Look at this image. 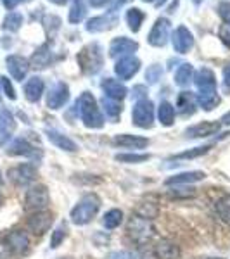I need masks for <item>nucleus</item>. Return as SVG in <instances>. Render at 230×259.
Here are the masks:
<instances>
[{
    "mask_svg": "<svg viewBox=\"0 0 230 259\" xmlns=\"http://www.w3.org/2000/svg\"><path fill=\"white\" fill-rule=\"evenodd\" d=\"M102 92H104V97L111 99V100H123L125 97H127L128 90L127 87L123 85L121 81L114 80V78H106V80L102 81Z\"/></svg>",
    "mask_w": 230,
    "mask_h": 259,
    "instance_id": "20",
    "label": "nucleus"
},
{
    "mask_svg": "<svg viewBox=\"0 0 230 259\" xmlns=\"http://www.w3.org/2000/svg\"><path fill=\"white\" fill-rule=\"evenodd\" d=\"M7 178L12 182V185L16 187H28L30 183L35 182L36 178V168L30 162H23L14 168L7 171Z\"/></svg>",
    "mask_w": 230,
    "mask_h": 259,
    "instance_id": "8",
    "label": "nucleus"
},
{
    "mask_svg": "<svg viewBox=\"0 0 230 259\" xmlns=\"http://www.w3.org/2000/svg\"><path fill=\"white\" fill-rule=\"evenodd\" d=\"M76 107L80 112V119L83 121L87 128L92 130H99L104 126V116L100 112V107L97 104V100L89 92H83L80 95V99L76 100Z\"/></svg>",
    "mask_w": 230,
    "mask_h": 259,
    "instance_id": "2",
    "label": "nucleus"
},
{
    "mask_svg": "<svg viewBox=\"0 0 230 259\" xmlns=\"http://www.w3.org/2000/svg\"><path fill=\"white\" fill-rule=\"evenodd\" d=\"M102 109H104V112H106L107 118L114 121V119L120 118V114H121V111H123V107H121V104L118 102V100H111V99L104 97L102 99Z\"/></svg>",
    "mask_w": 230,
    "mask_h": 259,
    "instance_id": "32",
    "label": "nucleus"
},
{
    "mask_svg": "<svg viewBox=\"0 0 230 259\" xmlns=\"http://www.w3.org/2000/svg\"><path fill=\"white\" fill-rule=\"evenodd\" d=\"M144 92H145V89L144 87H135V89H133V97H142V95H144Z\"/></svg>",
    "mask_w": 230,
    "mask_h": 259,
    "instance_id": "50",
    "label": "nucleus"
},
{
    "mask_svg": "<svg viewBox=\"0 0 230 259\" xmlns=\"http://www.w3.org/2000/svg\"><path fill=\"white\" fill-rule=\"evenodd\" d=\"M216 212H218L220 220L230 227V195H223V197L216 202Z\"/></svg>",
    "mask_w": 230,
    "mask_h": 259,
    "instance_id": "38",
    "label": "nucleus"
},
{
    "mask_svg": "<svg viewBox=\"0 0 230 259\" xmlns=\"http://www.w3.org/2000/svg\"><path fill=\"white\" fill-rule=\"evenodd\" d=\"M2 200H4V197H2V194H0V204H2Z\"/></svg>",
    "mask_w": 230,
    "mask_h": 259,
    "instance_id": "54",
    "label": "nucleus"
},
{
    "mask_svg": "<svg viewBox=\"0 0 230 259\" xmlns=\"http://www.w3.org/2000/svg\"><path fill=\"white\" fill-rule=\"evenodd\" d=\"M7 69H9L11 76L18 81H23L28 74V69H30V62L24 59L23 56H9L7 57Z\"/></svg>",
    "mask_w": 230,
    "mask_h": 259,
    "instance_id": "17",
    "label": "nucleus"
},
{
    "mask_svg": "<svg viewBox=\"0 0 230 259\" xmlns=\"http://www.w3.org/2000/svg\"><path fill=\"white\" fill-rule=\"evenodd\" d=\"M161 76H163V69H161V66H158V64L150 66L147 69V73H145V80H147L150 85L158 83V80H161Z\"/></svg>",
    "mask_w": 230,
    "mask_h": 259,
    "instance_id": "42",
    "label": "nucleus"
},
{
    "mask_svg": "<svg viewBox=\"0 0 230 259\" xmlns=\"http://www.w3.org/2000/svg\"><path fill=\"white\" fill-rule=\"evenodd\" d=\"M50 204V195L45 185H35L26 192L24 197V211L28 212H36L47 209Z\"/></svg>",
    "mask_w": 230,
    "mask_h": 259,
    "instance_id": "6",
    "label": "nucleus"
},
{
    "mask_svg": "<svg viewBox=\"0 0 230 259\" xmlns=\"http://www.w3.org/2000/svg\"><path fill=\"white\" fill-rule=\"evenodd\" d=\"M168 35H170V21L160 18L152 26V30H150L147 40L154 47H165L166 41H168Z\"/></svg>",
    "mask_w": 230,
    "mask_h": 259,
    "instance_id": "13",
    "label": "nucleus"
},
{
    "mask_svg": "<svg viewBox=\"0 0 230 259\" xmlns=\"http://www.w3.org/2000/svg\"><path fill=\"white\" fill-rule=\"evenodd\" d=\"M221 124H225V126H230V112H227V114H223V118L220 119Z\"/></svg>",
    "mask_w": 230,
    "mask_h": 259,
    "instance_id": "51",
    "label": "nucleus"
},
{
    "mask_svg": "<svg viewBox=\"0 0 230 259\" xmlns=\"http://www.w3.org/2000/svg\"><path fill=\"white\" fill-rule=\"evenodd\" d=\"M142 21H144V12L140 9H137V7H132V9H128L127 12V23L128 26H130V30L133 33H137L140 30V24Z\"/></svg>",
    "mask_w": 230,
    "mask_h": 259,
    "instance_id": "36",
    "label": "nucleus"
},
{
    "mask_svg": "<svg viewBox=\"0 0 230 259\" xmlns=\"http://www.w3.org/2000/svg\"><path fill=\"white\" fill-rule=\"evenodd\" d=\"M21 2H26V0H2L4 7H6V9H9V11H12L14 7H18Z\"/></svg>",
    "mask_w": 230,
    "mask_h": 259,
    "instance_id": "47",
    "label": "nucleus"
},
{
    "mask_svg": "<svg viewBox=\"0 0 230 259\" xmlns=\"http://www.w3.org/2000/svg\"><path fill=\"white\" fill-rule=\"evenodd\" d=\"M0 85H2V89H4V94L7 95L11 100H14L16 99V92H14V87H12V83L9 78H6V76H2L0 78Z\"/></svg>",
    "mask_w": 230,
    "mask_h": 259,
    "instance_id": "44",
    "label": "nucleus"
},
{
    "mask_svg": "<svg viewBox=\"0 0 230 259\" xmlns=\"http://www.w3.org/2000/svg\"><path fill=\"white\" fill-rule=\"evenodd\" d=\"M194 2H196V4H199V2H203V0H194Z\"/></svg>",
    "mask_w": 230,
    "mask_h": 259,
    "instance_id": "56",
    "label": "nucleus"
},
{
    "mask_svg": "<svg viewBox=\"0 0 230 259\" xmlns=\"http://www.w3.org/2000/svg\"><path fill=\"white\" fill-rule=\"evenodd\" d=\"M127 233L133 242H137L139 245H145L154 237L156 230H154L150 220L142 218L139 214H132L127 225Z\"/></svg>",
    "mask_w": 230,
    "mask_h": 259,
    "instance_id": "5",
    "label": "nucleus"
},
{
    "mask_svg": "<svg viewBox=\"0 0 230 259\" xmlns=\"http://www.w3.org/2000/svg\"><path fill=\"white\" fill-rule=\"evenodd\" d=\"M196 195V189H190L189 185H177L175 189L170 190V197L171 199H189Z\"/></svg>",
    "mask_w": 230,
    "mask_h": 259,
    "instance_id": "40",
    "label": "nucleus"
},
{
    "mask_svg": "<svg viewBox=\"0 0 230 259\" xmlns=\"http://www.w3.org/2000/svg\"><path fill=\"white\" fill-rule=\"evenodd\" d=\"M220 128L221 123H216V121H203V123H198L187 130L185 137L187 139H204V137H211L215 133H218Z\"/></svg>",
    "mask_w": 230,
    "mask_h": 259,
    "instance_id": "16",
    "label": "nucleus"
},
{
    "mask_svg": "<svg viewBox=\"0 0 230 259\" xmlns=\"http://www.w3.org/2000/svg\"><path fill=\"white\" fill-rule=\"evenodd\" d=\"M180 254V247L171 240H160L154 245V256L158 259H178Z\"/></svg>",
    "mask_w": 230,
    "mask_h": 259,
    "instance_id": "23",
    "label": "nucleus"
},
{
    "mask_svg": "<svg viewBox=\"0 0 230 259\" xmlns=\"http://www.w3.org/2000/svg\"><path fill=\"white\" fill-rule=\"evenodd\" d=\"M194 80V68L192 64H182L175 73V83L178 87H189V83Z\"/></svg>",
    "mask_w": 230,
    "mask_h": 259,
    "instance_id": "30",
    "label": "nucleus"
},
{
    "mask_svg": "<svg viewBox=\"0 0 230 259\" xmlns=\"http://www.w3.org/2000/svg\"><path fill=\"white\" fill-rule=\"evenodd\" d=\"M104 227L107 230H114L118 228L121 223H123V211L121 209H109L104 214V220H102Z\"/></svg>",
    "mask_w": 230,
    "mask_h": 259,
    "instance_id": "31",
    "label": "nucleus"
},
{
    "mask_svg": "<svg viewBox=\"0 0 230 259\" xmlns=\"http://www.w3.org/2000/svg\"><path fill=\"white\" fill-rule=\"evenodd\" d=\"M223 87H225V90L230 92V66L225 68L223 71Z\"/></svg>",
    "mask_w": 230,
    "mask_h": 259,
    "instance_id": "48",
    "label": "nucleus"
},
{
    "mask_svg": "<svg viewBox=\"0 0 230 259\" xmlns=\"http://www.w3.org/2000/svg\"><path fill=\"white\" fill-rule=\"evenodd\" d=\"M135 214H139L145 220H154L158 214H160V207H158V204H154V202H142L140 206L137 207Z\"/></svg>",
    "mask_w": 230,
    "mask_h": 259,
    "instance_id": "37",
    "label": "nucleus"
},
{
    "mask_svg": "<svg viewBox=\"0 0 230 259\" xmlns=\"http://www.w3.org/2000/svg\"><path fill=\"white\" fill-rule=\"evenodd\" d=\"M52 62V50H50L49 44H44L40 49H36V52L31 57V66L35 69H44Z\"/></svg>",
    "mask_w": 230,
    "mask_h": 259,
    "instance_id": "28",
    "label": "nucleus"
},
{
    "mask_svg": "<svg viewBox=\"0 0 230 259\" xmlns=\"http://www.w3.org/2000/svg\"><path fill=\"white\" fill-rule=\"evenodd\" d=\"M165 2H166V0H158V2H156V6H158V7H160V6H161V4H165Z\"/></svg>",
    "mask_w": 230,
    "mask_h": 259,
    "instance_id": "53",
    "label": "nucleus"
},
{
    "mask_svg": "<svg viewBox=\"0 0 230 259\" xmlns=\"http://www.w3.org/2000/svg\"><path fill=\"white\" fill-rule=\"evenodd\" d=\"M132 121L139 128H152L154 124V104L147 99H139L133 106Z\"/></svg>",
    "mask_w": 230,
    "mask_h": 259,
    "instance_id": "7",
    "label": "nucleus"
},
{
    "mask_svg": "<svg viewBox=\"0 0 230 259\" xmlns=\"http://www.w3.org/2000/svg\"><path fill=\"white\" fill-rule=\"evenodd\" d=\"M7 154L9 156H23V157H36L39 150H36L26 139H16L12 140L7 147Z\"/></svg>",
    "mask_w": 230,
    "mask_h": 259,
    "instance_id": "22",
    "label": "nucleus"
},
{
    "mask_svg": "<svg viewBox=\"0 0 230 259\" xmlns=\"http://www.w3.org/2000/svg\"><path fill=\"white\" fill-rule=\"evenodd\" d=\"M14 130H16V119L12 116V112L7 109H0V147L9 144Z\"/></svg>",
    "mask_w": 230,
    "mask_h": 259,
    "instance_id": "15",
    "label": "nucleus"
},
{
    "mask_svg": "<svg viewBox=\"0 0 230 259\" xmlns=\"http://www.w3.org/2000/svg\"><path fill=\"white\" fill-rule=\"evenodd\" d=\"M196 106H198V99L192 92H182L177 97V109L183 116H190L196 112Z\"/></svg>",
    "mask_w": 230,
    "mask_h": 259,
    "instance_id": "26",
    "label": "nucleus"
},
{
    "mask_svg": "<svg viewBox=\"0 0 230 259\" xmlns=\"http://www.w3.org/2000/svg\"><path fill=\"white\" fill-rule=\"evenodd\" d=\"M87 14V6H85V0H73V6H71L69 11V23L76 24L85 18Z\"/></svg>",
    "mask_w": 230,
    "mask_h": 259,
    "instance_id": "33",
    "label": "nucleus"
},
{
    "mask_svg": "<svg viewBox=\"0 0 230 259\" xmlns=\"http://www.w3.org/2000/svg\"><path fill=\"white\" fill-rule=\"evenodd\" d=\"M47 139L50 140V144H54L57 149L64 150V152H76L78 150V145L74 144V140H71L69 137L56 132V130H47Z\"/></svg>",
    "mask_w": 230,
    "mask_h": 259,
    "instance_id": "24",
    "label": "nucleus"
},
{
    "mask_svg": "<svg viewBox=\"0 0 230 259\" xmlns=\"http://www.w3.org/2000/svg\"><path fill=\"white\" fill-rule=\"evenodd\" d=\"M66 235H68V228H66V225H59V227L52 232V237H50V247L52 249L59 247L62 242H64Z\"/></svg>",
    "mask_w": 230,
    "mask_h": 259,
    "instance_id": "41",
    "label": "nucleus"
},
{
    "mask_svg": "<svg viewBox=\"0 0 230 259\" xmlns=\"http://www.w3.org/2000/svg\"><path fill=\"white\" fill-rule=\"evenodd\" d=\"M50 2L57 4V6H62V4H66V2H68V0H50Z\"/></svg>",
    "mask_w": 230,
    "mask_h": 259,
    "instance_id": "52",
    "label": "nucleus"
},
{
    "mask_svg": "<svg viewBox=\"0 0 230 259\" xmlns=\"http://www.w3.org/2000/svg\"><path fill=\"white\" fill-rule=\"evenodd\" d=\"M206 178V173L204 171H183V173L173 175V177L166 178L165 185L166 187H177V185H192L196 182H201V180Z\"/></svg>",
    "mask_w": 230,
    "mask_h": 259,
    "instance_id": "18",
    "label": "nucleus"
},
{
    "mask_svg": "<svg viewBox=\"0 0 230 259\" xmlns=\"http://www.w3.org/2000/svg\"><path fill=\"white\" fill-rule=\"evenodd\" d=\"M139 69H140V61L133 56L120 57L114 66V73L118 74L120 80H130V78H133L139 73Z\"/></svg>",
    "mask_w": 230,
    "mask_h": 259,
    "instance_id": "11",
    "label": "nucleus"
},
{
    "mask_svg": "<svg viewBox=\"0 0 230 259\" xmlns=\"http://www.w3.org/2000/svg\"><path fill=\"white\" fill-rule=\"evenodd\" d=\"M118 23V19L112 14H104V16H97V18H92L89 23H87V31L90 33H99V31H106L112 28Z\"/></svg>",
    "mask_w": 230,
    "mask_h": 259,
    "instance_id": "25",
    "label": "nucleus"
},
{
    "mask_svg": "<svg viewBox=\"0 0 230 259\" xmlns=\"http://www.w3.org/2000/svg\"><path fill=\"white\" fill-rule=\"evenodd\" d=\"M78 66L85 74H97L102 69L104 57L102 50H100L99 44H89L87 47H83L76 56Z\"/></svg>",
    "mask_w": 230,
    "mask_h": 259,
    "instance_id": "4",
    "label": "nucleus"
},
{
    "mask_svg": "<svg viewBox=\"0 0 230 259\" xmlns=\"http://www.w3.org/2000/svg\"><path fill=\"white\" fill-rule=\"evenodd\" d=\"M57 259H73V257H57Z\"/></svg>",
    "mask_w": 230,
    "mask_h": 259,
    "instance_id": "55",
    "label": "nucleus"
},
{
    "mask_svg": "<svg viewBox=\"0 0 230 259\" xmlns=\"http://www.w3.org/2000/svg\"><path fill=\"white\" fill-rule=\"evenodd\" d=\"M192 47H194L192 33L187 30L185 26H178L173 35V49L177 50L178 54H187Z\"/></svg>",
    "mask_w": 230,
    "mask_h": 259,
    "instance_id": "21",
    "label": "nucleus"
},
{
    "mask_svg": "<svg viewBox=\"0 0 230 259\" xmlns=\"http://www.w3.org/2000/svg\"><path fill=\"white\" fill-rule=\"evenodd\" d=\"M52 223H54V214L49 209L31 212L30 218H28V228L35 235H44L52 227Z\"/></svg>",
    "mask_w": 230,
    "mask_h": 259,
    "instance_id": "9",
    "label": "nucleus"
},
{
    "mask_svg": "<svg viewBox=\"0 0 230 259\" xmlns=\"http://www.w3.org/2000/svg\"><path fill=\"white\" fill-rule=\"evenodd\" d=\"M144 2H154V0H144Z\"/></svg>",
    "mask_w": 230,
    "mask_h": 259,
    "instance_id": "57",
    "label": "nucleus"
},
{
    "mask_svg": "<svg viewBox=\"0 0 230 259\" xmlns=\"http://www.w3.org/2000/svg\"><path fill=\"white\" fill-rule=\"evenodd\" d=\"M69 100V87L64 81H57L47 94V107L49 109H61Z\"/></svg>",
    "mask_w": 230,
    "mask_h": 259,
    "instance_id": "10",
    "label": "nucleus"
},
{
    "mask_svg": "<svg viewBox=\"0 0 230 259\" xmlns=\"http://www.w3.org/2000/svg\"><path fill=\"white\" fill-rule=\"evenodd\" d=\"M194 83L198 87V104L204 111H213L218 106L220 99L216 94V76L210 68H201L194 74Z\"/></svg>",
    "mask_w": 230,
    "mask_h": 259,
    "instance_id": "1",
    "label": "nucleus"
},
{
    "mask_svg": "<svg viewBox=\"0 0 230 259\" xmlns=\"http://www.w3.org/2000/svg\"><path fill=\"white\" fill-rule=\"evenodd\" d=\"M220 38L230 49V24H223V26L220 28Z\"/></svg>",
    "mask_w": 230,
    "mask_h": 259,
    "instance_id": "46",
    "label": "nucleus"
},
{
    "mask_svg": "<svg viewBox=\"0 0 230 259\" xmlns=\"http://www.w3.org/2000/svg\"><path fill=\"white\" fill-rule=\"evenodd\" d=\"M44 80L39 76H33L30 80L26 81V85H24V95H26V99L30 100V102H39L42 94H44Z\"/></svg>",
    "mask_w": 230,
    "mask_h": 259,
    "instance_id": "27",
    "label": "nucleus"
},
{
    "mask_svg": "<svg viewBox=\"0 0 230 259\" xmlns=\"http://www.w3.org/2000/svg\"><path fill=\"white\" fill-rule=\"evenodd\" d=\"M213 145H203V147H194V149H189V150H185V152H180V154H175L171 159H177V161H180V159H196V157H201V156H204V154H208L211 150Z\"/></svg>",
    "mask_w": 230,
    "mask_h": 259,
    "instance_id": "34",
    "label": "nucleus"
},
{
    "mask_svg": "<svg viewBox=\"0 0 230 259\" xmlns=\"http://www.w3.org/2000/svg\"><path fill=\"white\" fill-rule=\"evenodd\" d=\"M158 118L163 126H171L175 123V107L170 102H161L158 107Z\"/></svg>",
    "mask_w": 230,
    "mask_h": 259,
    "instance_id": "29",
    "label": "nucleus"
},
{
    "mask_svg": "<svg viewBox=\"0 0 230 259\" xmlns=\"http://www.w3.org/2000/svg\"><path fill=\"white\" fill-rule=\"evenodd\" d=\"M21 24H23V16H21L19 12H11V14H7V18L4 19L2 28L9 31H18L21 28Z\"/></svg>",
    "mask_w": 230,
    "mask_h": 259,
    "instance_id": "39",
    "label": "nucleus"
},
{
    "mask_svg": "<svg viewBox=\"0 0 230 259\" xmlns=\"http://www.w3.org/2000/svg\"><path fill=\"white\" fill-rule=\"evenodd\" d=\"M114 159L120 162H127V164H139V162L149 161L150 156L142 152H127V154H116Z\"/></svg>",
    "mask_w": 230,
    "mask_h": 259,
    "instance_id": "35",
    "label": "nucleus"
},
{
    "mask_svg": "<svg viewBox=\"0 0 230 259\" xmlns=\"http://www.w3.org/2000/svg\"><path fill=\"white\" fill-rule=\"evenodd\" d=\"M6 245L12 254H24L30 247V239L23 230H12L6 235Z\"/></svg>",
    "mask_w": 230,
    "mask_h": 259,
    "instance_id": "12",
    "label": "nucleus"
},
{
    "mask_svg": "<svg viewBox=\"0 0 230 259\" xmlns=\"http://www.w3.org/2000/svg\"><path fill=\"white\" fill-rule=\"evenodd\" d=\"M210 259H221V257H210Z\"/></svg>",
    "mask_w": 230,
    "mask_h": 259,
    "instance_id": "58",
    "label": "nucleus"
},
{
    "mask_svg": "<svg viewBox=\"0 0 230 259\" xmlns=\"http://www.w3.org/2000/svg\"><path fill=\"white\" fill-rule=\"evenodd\" d=\"M104 259H137V257L130 250H112V252L106 254Z\"/></svg>",
    "mask_w": 230,
    "mask_h": 259,
    "instance_id": "43",
    "label": "nucleus"
},
{
    "mask_svg": "<svg viewBox=\"0 0 230 259\" xmlns=\"http://www.w3.org/2000/svg\"><path fill=\"white\" fill-rule=\"evenodd\" d=\"M218 14L225 21V24H230V2H220Z\"/></svg>",
    "mask_w": 230,
    "mask_h": 259,
    "instance_id": "45",
    "label": "nucleus"
},
{
    "mask_svg": "<svg viewBox=\"0 0 230 259\" xmlns=\"http://www.w3.org/2000/svg\"><path fill=\"white\" fill-rule=\"evenodd\" d=\"M109 2H111V0H90V4L94 7H104L106 4H109Z\"/></svg>",
    "mask_w": 230,
    "mask_h": 259,
    "instance_id": "49",
    "label": "nucleus"
},
{
    "mask_svg": "<svg viewBox=\"0 0 230 259\" xmlns=\"http://www.w3.org/2000/svg\"><path fill=\"white\" fill-rule=\"evenodd\" d=\"M112 144L116 147L121 149H145L149 145V139L145 137H139V135H128V133H121V135H116L112 139Z\"/></svg>",
    "mask_w": 230,
    "mask_h": 259,
    "instance_id": "19",
    "label": "nucleus"
},
{
    "mask_svg": "<svg viewBox=\"0 0 230 259\" xmlns=\"http://www.w3.org/2000/svg\"><path fill=\"white\" fill-rule=\"evenodd\" d=\"M100 197L97 194H85L83 197L78 200L76 206L71 209L69 218L74 225L78 227H83V225H89L92 220L97 216V212L100 209Z\"/></svg>",
    "mask_w": 230,
    "mask_h": 259,
    "instance_id": "3",
    "label": "nucleus"
},
{
    "mask_svg": "<svg viewBox=\"0 0 230 259\" xmlns=\"http://www.w3.org/2000/svg\"><path fill=\"white\" fill-rule=\"evenodd\" d=\"M139 49V44L133 41L127 36H120V38H114L109 45V56L111 57H127L132 56L135 50Z\"/></svg>",
    "mask_w": 230,
    "mask_h": 259,
    "instance_id": "14",
    "label": "nucleus"
}]
</instances>
